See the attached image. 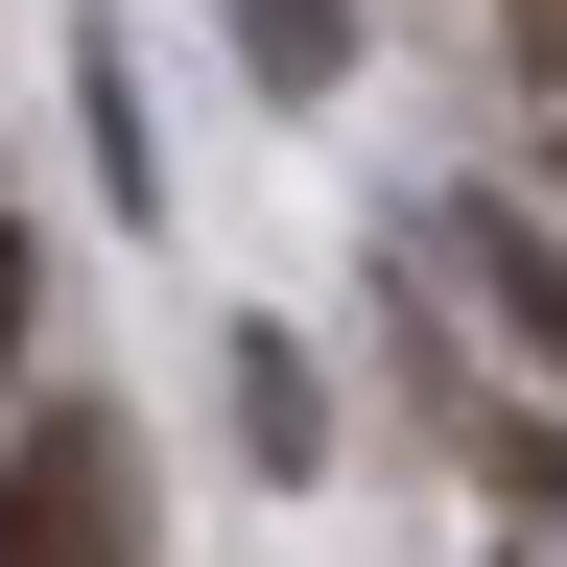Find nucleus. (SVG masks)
<instances>
[{
  "instance_id": "1",
  "label": "nucleus",
  "mask_w": 567,
  "mask_h": 567,
  "mask_svg": "<svg viewBox=\"0 0 567 567\" xmlns=\"http://www.w3.org/2000/svg\"><path fill=\"white\" fill-rule=\"evenodd\" d=\"M71 544H142V450L118 425H24V450H0V567H71Z\"/></svg>"
},
{
  "instance_id": "2",
  "label": "nucleus",
  "mask_w": 567,
  "mask_h": 567,
  "mask_svg": "<svg viewBox=\"0 0 567 567\" xmlns=\"http://www.w3.org/2000/svg\"><path fill=\"white\" fill-rule=\"evenodd\" d=\"M473 284H496V308H520V354L567 379V237H544V213H473Z\"/></svg>"
},
{
  "instance_id": "3",
  "label": "nucleus",
  "mask_w": 567,
  "mask_h": 567,
  "mask_svg": "<svg viewBox=\"0 0 567 567\" xmlns=\"http://www.w3.org/2000/svg\"><path fill=\"white\" fill-rule=\"evenodd\" d=\"M237 71H260V95H331V71H354V0H237Z\"/></svg>"
},
{
  "instance_id": "4",
  "label": "nucleus",
  "mask_w": 567,
  "mask_h": 567,
  "mask_svg": "<svg viewBox=\"0 0 567 567\" xmlns=\"http://www.w3.org/2000/svg\"><path fill=\"white\" fill-rule=\"evenodd\" d=\"M496 496H520V544H567V425H496Z\"/></svg>"
},
{
  "instance_id": "5",
  "label": "nucleus",
  "mask_w": 567,
  "mask_h": 567,
  "mask_svg": "<svg viewBox=\"0 0 567 567\" xmlns=\"http://www.w3.org/2000/svg\"><path fill=\"white\" fill-rule=\"evenodd\" d=\"M496 48H520V95H567V0H496Z\"/></svg>"
},
{
  "instance_id": "6",
  "label": "nucleus",
  "mask_w": 567,
  "mask_h": 567,
  "mask_svg": "<svg viewBox=\"0 0 567 567\" xmlns=\"http://www.w3.org/2000/svg\"><path fill=\"white\" fill-rule=\"evenodd\" d=\"M24 308H48V260H24V237H0V379H24Z\"/></svg>"
}]
</instances>
